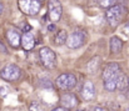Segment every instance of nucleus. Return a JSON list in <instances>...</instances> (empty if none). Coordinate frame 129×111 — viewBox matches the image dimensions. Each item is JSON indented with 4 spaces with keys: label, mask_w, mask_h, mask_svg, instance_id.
<instances>
[{
    "label": "nucleus",
    "mask_w": 129,
    "mask_h": 111,
    "mask_svg": "<svg viewBox=\"0 0 129 111\" xmlns=\"http://www.w3.org/2000/svg\"><path fill=\"white\" fill-rule=\"evenodd\" d=\"M94 111H105V110H104L103 107H95V110Z\"/></svg>",
    "instance_id": "nucleus-20"
},
{
    "label": "nucleus",
    "mask_w": 129,
    "mask_h": 111,
    "mask_svg": "<svg viewBox=\"0 0 129 111\" xmlns=\"http://www.w3.org/2000/svg\"><path fill=\"white\" fill-rule=\"evenodd\" d=\"M53 111H69V110H67V109H64V107H61V106H60V107H56V109H54Z\"/></svg>",
    "instance_id": "nucleus-19"
},
{
    "label": "nucleus",
    "mask_w": 129,
    "mask_h": 111,
    "mask_svg": "<svg viewBox=\"0 0 129 111\" xmlns=\"http://www.w3.org/2000/svg\"><path fill=\"white\" fill-rule=\"evenodd\" d=\"M6 39L9 41V44L13 47H19L20 46V41H21V35L18 30L15 29H10L6 31Z\"/></svg>",
    "instance_id": "nucleus-11"
},
{
    "label": "nucleus",
    "mask_w": 129,
    "mask_h": 111,
    "mask_svg": "<svg viewBox=\"0 0 129 111\" xmlns=\"http://www.w3.org/2000/svg\"><path fill=\"white\" fill-rule=\"evenodd\" d=\"M67 37H68V34H67L65 30H59V31L56 33L55 37H54V42H55V45H58V46L64 45V44L67 42Z\"/></svg>",
    "instance_id": "nucleus-15"
},
{
    "label": "nucleus",
    "mask_w": 129,
    "mask_h": 111,
    "mask_svg": "<svg viewBox=\"0 0 129 111\" xmlns=\"http://www.w3.org/2000/svg\"><path fill=\"white\" fill-rule=\"evenodd\" d=\"M60 105H61V107H64L67 110L74 109L78 105V97L74 94L67 92V94L61 95V97H60Z\"/></svg>",
    "instance_id": "nucleus-9"
},
{
    "label": "nucleus",
    "mask_w": 129,
    "mask_h": 111,
    "mask_svg": "<svg viewBox=\"0 0 129 111\" xmlns=\"http://www.w3.org/2000/svg\"><path fill=\"white\" fill-rule=\"evenodd\" d=\"M20 45H21L23 49L26 50V51L34 49V46H35V39L33 36V34H30V33H24V34L21 35Z\"/></svg>",
    "instance_id": "nucleus-12"
},
{
    "label": "nucleus",
    "mask_w": 129,
    "mask_h": 111,
    "mask_svg": "<svg viewBox=\"0 0 129 111\" xmlns=\"http://www.w3.org/2000/svg\"><path fill=\"white\" fill-rule=\"evenodd\" d=\"M120 73H122L120 66L117 63H112L105 68L103 73V81H115L117 82V77L119 76Z\"/></svg>",
    "instance_id": "nucleus-8"
},
{
    "label": "nucleus",
    "mask_w": 129,
    "mask_h": 111,
    "mask_svg": "<svg viewBox=\"0 0 129 111\" xmlns=\"http://www.w3.org/2000/svg\"><path fill=\"white\" fill-rule=\"evenodd\" d=\"M55 84L60 90L68 91V90H72L75 87L77 77H75V75L70 74V73H65V74H61L58 76V79L55 80Z\"/></svg>",
    "instance_id": "nucleus-3"
},
{
    "label": "nucleus",
    "mask_w": 129,
    "mask_h": 111,
    "mask_svg": "<svg viewBox=\"0 0 129 111\" xmlns=\"http://www.w3.org/2000/svg\"><path fill=\"white\" fill-rule=\"evenodd\" d=\"M21 75V70L19 66L14 65V64H9L6 66H4L0 71V77L5 81H9V82H13V81H16Z\"/></svg>",
    "instance_id": "nucleus-5"
},
{
    "label": "nucleus",
    "mask_w": 129,
    "mask_h": 111,
    "mask_svg": "<svg viewBox=\"0 0 129 111\" xmlns=\"http://www.w3.org/2000/svg\"><path fill=\"white\" fill-rule=\"evenodd\" d=\"M29 111H42V107H40V104L39 102H31L29 105Z\"/></svg>",
    "instance_id": "nucleus-17"
},
{
    "label": "nucleus",
    "mask_w": 129,
    "mask_h": 111,
    "mask_svg": "<svg viewBox=\"0 0 129 111\" xmlns=\"http://www.w3.org/2000/svg\"><path fill=\"white\" fill-rule=\"evenodd\" d=\"M77 111H86V110H84V109H80V110H77Z\"/></svg>",
    "instance_id": "nucleus-22"
},
{
    "label": "nucleus",
    "mask_w": 129,
    "mask_h": 111,
    "mask_svg": "<svg viewBox=\"0 0 129 111\" xmlns=\"http://www.w3.org/2000/svg\"><path fill=\"white\" fill-rule=\"evenodd\" d=\"M84 42H85V33L82 30H74L73 33H70L68 35L65 45L69 49H78V47L83 46Z\"/></svg>",
    "instance_id": "nucleus-6"
},
{
    "label": "nucleus",
    "mask_w": 129,
    "mask_h": 111,
    "mask_svg": "<svg viewBox=\"0 0 129 111\" xmlns=\"http://www.w3.org/2000/svg\"><path fill=\"white\" fill-rule=\"evenodd\" d=\"M38 1H40V3H42V1H43V0H38Z\"/></svg>",
    "instance_id": "nucleus-23"
},
{
    "label": "nucleus",
    "mask_w": 129,
    "mask_h": 111,
    "mask_svg": "<svg viewBox=\"0 0 129 111\" xmlns=\"http://www.w3.org/2000/svg\"><path fill=\"white\" fill-rule=\"evenodd\" d=\"M118 0H96V3L99 4V6L104 8V9H109L114 5H117Z\"/></svg>",
    "instance_id": "nucleus-16"
},
{
    "label": "nucleus",
    "mask_w": 129,
    "mask_h": 111,
    "mask_svg": "<svg viewBox=\"0 0 129 111\" xmlns=\"http://www.w3.org/2000/svg\"><path fill=\"white\" fill-rule=\"evenodd\" d=\"M129 82H128V79H127V76L122 71L119 76L117 77V89H119V90H125L127 87H128Z\"/></svg>",
    "instance_id": "nucleus-14"
},
{
    "label": "nucleus",
    "mask_w": 129,
    "mask_h": 111,
    "mask_svg": "<svg viewBox=\"0 0 129 111\" xmlns=\"http://www.w3.org/2000/svg\"><path fill=\"white\" fill-rule=\"evenodd\" d=\"M107 20L108 23L112 25V26H117L120 24V21L123 20V16H124V8L120 5V4H117L112 8H109L107 10Z\"/></svg>",
    "instance_id": "nucleus-1"
},
{
    "label": "nucleus",
    "mask_w": 129,
    "mask_h": 111,
    "mask_svg": "<svg viewBox=\"0 0 129 111\" xmlns=\"http://www.w3.org/2000/svg\"><path fill=\"white\" fill-rule=\"evenodd\" d=\"M1 10H3V5L0 4V13H1Z\"/></svg>",
    "instance_id": "nucleus-21"
},
{
    "label": "nucleus",
    "mask_w": 129,
    "mask_h": 111,
    "mask_svg": "<svg viewBox=\"0 0 129 111\" xmlns=\"http://www.w3.org/2000/svg\"><path fill=\"white\" fill-rule=\"evenodd\" d=\"M39 59H40L43 66L46 68V69H53V68L55 66L56 55H55V52H54L50 47H48V46H44V47L40 49V51H39Z\"/></svg>",
    "instance_id": "nucleus-4"
},
{
    "label": "nucleus",
    "mask_w": 129,
    "mask_h": 111,
    "mask_svg": "<svg viewBox=\"0 0 129 111\" xmlns=\"http://www.w3.org/2000/svg\"><path fill=\"white\" fill-rule=\"evenodd\" d=\"M124 33H125L127 35H129V23L125 25V28H124Z\"/></svg>",
    "instance_id": "nucleus-18"
},
{
    "label": "nucleus",
    "mask_w": 129,
    "mask_h": 111,
    "mask_svg": "<svg viewBox=\"0 0 129 111\" xmlns=\"http://www.w3.org/2000/svg\"><path fill=\"white\" fill-rule=\"evenodd\" d=\"M18 6L24 14L34 16L39 14L42 9V3L38 0H18Z\"/></svg>",
    "instance_id": "nucleus-2"
},
{
    "label": "nucleus",
    "mask_w": 129,
    "mask_h": 111,
    "mask_svg": "<svg viewBox=\"0 0 129 111\" xmlns=\"http://www.w3.org/2000/svg\"><path fill=\"white\" fill-rule=\"evenodd\" d=\"M125 111H129V109H127V110H125Z\"/></svg>",
    "instance_id": "nucleus-24"
},
{
    "label": "nucleus",
    "mask_w": 129,
    "mask_h": 111,
    "mask_svg": "<svg viewBox=\"0 0 129 111\" xmlns=\"http://www.w3.org/2000/svg\"><path fill=\"white\" fill-rule=\"evenodd\" d=\"M82 97L85 100V101H90L95 97V87H94V84L91 81H85L83 87H82Z\"/></svg>",
    "instance_id": "nucleus-10"
},
{
    "label": "nucleus",
    "mask_w": 129,
    "mask_h": 111,
    "mask_svg": "<svg viewBox=\"0 0 129 111\" xmlns=\"http://www.w3.org/2000/svg\"><path fill=\"white\" fill-rule=\"evenodd\" d=\"M123 50V41L122 39L118 36H113L110 39V52L113 55H118L120 54Z\"/></svg>",
    "instance_id": "nucleus-13"
},
{
    "label": "nucleus",
    "mask_w": 129,
    "mask_h": 111,
    "mask_svg": "<svg viewBox=\"0 0 129 111\" xmlns=\"http://www.w3.org/2000/svg\"><path fill=\"white\" fill-rule=\"evenodd\" d=\"M48 9H49V18L53 23H56L61 19L63 8H61V4L59 0H49Z\"/></svg>",
    "instance_id": "nucleus-7"
}]
</instances>
